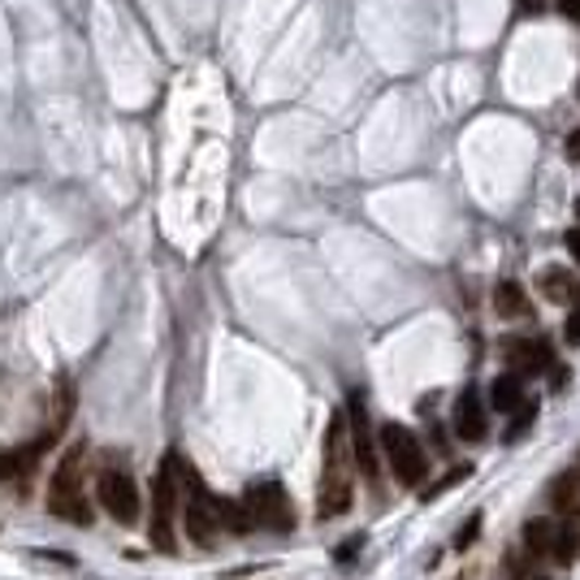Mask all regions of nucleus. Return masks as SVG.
<instances>
[{
    "mask_svg": "<svg viewBox=\"0 0 580 580\" xmlns=\"http://www.w3.org/2000/svg\"><path fill=\"white\" fill-rule=\"evenodd\" d=\"M351 498H355V455H351L347 416L339 412L325 429V464H321V489H317L321 520L347 516Z\"/></svg>",
    "mask_w": 580,
    "mask_h": 580,
    "instance_id": "1",
    "label": "nucleus"
},
{
    "mask_svg": "<svg viewBox=\"0 0 580 580\" xmlns=\"http://www.w3.org/2000/svg\"><path fill=\"white\" fill-rule=\"evenodd\" d=\"M182 516V455H165L152 485V542L156 551H174V520Z\"/></svg>",
    "mask_w": 580,
    "mask_h": 580,
    "instance_id": "2",
    "label": "nucleus"
},
{
    "mask_svg": "<svg viewBox=\"0 0 580 580\" xmlns=\"http://www.w3.org/2000/svg\"><path fill=\"white\" fill-rule=\"evenodd\" d=\"M182 524L187 537L200 546H213L222 533V511H217V494H209V485L200 481V472L182 460Z\"/></svg>",
    "mask_w": 580,
    "mask_h": 580,
    "instance_id": "3",
    "label": "nucleus"
},
{
    "mask_svg": "<svg viewBox=\"0 0 580 580\" xmlns=\"http://www.w3.org/2000/svg\"><path fill=\"white\" fill-rule=\"evenodd\" d=\"M381 451H386V464H390L399 485L416 489V485L429 476V455H425L421 438H416L407 425H394V421L381 425Z\"/></svg>",
    "mask_w": 580,
    "mask_h": 580,
    "instance_id": "4",
    "label": "nucleus"
},
{
    "mask_svg": "<svg viewBox=\"0 0 580 580\" xmlns=\"http://www.w3.org/2000/svg\"><path fill=\"white\" fill-rule=\"evenodd\" d=\"M48 507L57 520H74V524H92V507L83 498V447L70 451L57 472H52V485H48Z\"/></svg>",
    "mask_w": 580,
    "mask_h": 580,
    "instance_id": "5",
    "label": "nucleus"
},
{
    "mask_svg": "<svg viewBox=\"0 0 580 580\" xmlns=\"http://www.w3.org/2000/svg\"><path fill=\"white\" fill-rule=\"evenodd\" d=\"M242 511H247L251 529H273V533L295 529L291 494H286L277 481H260V485H251V489H247V498H242Z\"/></svg>",
    "mask_w": 580,
    "mask_h": 580,
    "instance_id": "6",
    "label": "nucleus"
},
{
    "mask_svg": "<svg viewBox=\"0 0 580 580\" xmlns=\"http://www.w3.org/2000/svg\"><path fill=\"white\" fill-rule=\"evenodd\" d=\"M96 498H100V507L114 516L117 524H139V516H143V502H139V485H134V476L126 472V467H105L100 476H96Z\"/></svg>",
    "mask_w": 580,
    "mask_h": 580,
    "instance_id": "7",
    "label": "nucleus"
},
{
    "mask_svg": "<svg viewBox=\"0 0 580 580\" xmlns=\"http://www.w3.org/2000/svg\"><path fill=\"white\" fill-rule=\"evenodd\" d=\"M455 434L464 442H481L485 438V407H481V399L472 390H464L460 403H455Z\"/></svg>",
    "mask_w": 580,
    "mask_h": 580,
    "instance_id": "8",
    "label": "nucleus"
},
{
    "mask_svg": "<svg viewBox=\"0 0 580 580\" xmlns=\"http://www.w3.org/2000/svg\"><path fill=\"white\" fill-rule=\"evenodd\" d=\"M511 355V368H516V377L520 372H542L546 364H551V347L546 343H533V339H520V343H511L507 347Z\"/></svg>",
    "mask_w": 580,
    "mask_h": 580,
    "instance_id": "9",
    "label": "nucleus"
},
{
    "mask_svg": "<svg viewBox=\"0 0 580 580\" xmlns=\"http://www.w3.org/2000/svg\"><path fill=\"white\" fill-rule=\"evenodd\" d=\"M542 291H546V299H555V304H568V308H577L580 304V282L568 269H546V273H542Z\"/></svg>",
    "mask_w": 580,
    "mask_h": 580,
    "instance_id": "10",
    "label": "nucleus"
},
{
    "mask_svg": "<svg viewBox=\"0 0 580 580\" xmlns=\"http://www.w3.org/2000/svg\"><path fill=\"white\" fill-rule=\"evenodd\" d=\"M551 502L577 520V516H580V464L568 467V472H564V476L551 485Z\"/></svg>",
    "mask_w": 580,
    "mask_h": 580,
    "instance_id": "11",
    "label": "nucleus"
},
{
    "mask_svg": "<svg viewBox=\"0 0 580 580\" xmlns=\"http://www.w3.org/2000/svg\"><path fill=\"white\" fill-rule=\"evenodd\" d=\"M489 399H494V407H498V412H516V407L524 403V394H520V377H516V372H507V377H494V386H489Z\"/></svg>",
    "mask_w": 580,
    "mask_h": 580,
    "instance_id": "12",
    "label": "nucleus"
},
{
    "mask_svg": "<svg viewBox=\"0 0 580 580\" xmlns=\"http://www.w3.org/2000/svg\"><path fill=\"white\" fill-rule=\"evenodd\" d=\"M494 308H498V317H524L529 312V299H524V291L516 282H502L494 291Z\"/></svg>",
    "mask_w": 580,
    "mask_h": 580,
    "instance_id": "13",
    "label": "nucleus"
},
{
    "mask_svg": "<svg viewBox=\"0 0 580 580\" xmlns=\"http://www.w3.org/2000/svg\"><path fill=\"white\" fill-rule=\"evenodd\" d=\"M555 546V524L551 520H529L524 524V551L529 555H551Z\"/></svg>",
    "mask_w": 580,
    "mask_h": 580,
    "instance_id": "14",
    "label": "nucleus"
},
{
    "mask_svg": "<svg viewBox=\"0 0 580 580\" xmlns=\"http://www.w3.org/2000/svg\"><path fill=\"white\" fill-rule=\"evenodd\" d=\"M39 455V447H31V451H0V481H13L17 472H26V464Z\"/></svg>",
    "mask_w": 580,
    "mask_h": 580,
    "instance_id": "15",
    "label": "nucleus"
},
{
    "mask_svg": "<svg viewBox=\"0 0 580 580\" xmlns=\"http://www.w3.org/2000/svg\"><path fill=\"white\" fill-rule=\"evenodd\" d=\"M564 339H568L572 347H577V343H580V304H577V308H572V312H568V325H564Z\"/></svg>",
    "mask_w": 580,
    "mask_h": 580,
    "instance_id": "16",
    "label": "nucleus"
},
{
    "mask_svg": "<svg viewBox=\"0 0 580 580\" xmlns=\"http://www.w3.org/2000/svg\"><path fill=\"white\" fill-rule=\"evenodd\" d=\"M476 529H481V520H467V529H460V533H455V546H460V551H464V546H472Z\"/></svg>",
    "mask_w": 580,
    "mask_h": 580,
    "instance_id": "17",
    "label": "nucleus"
},
{
    "mask_svg": "<svg viewBox=\"0 0 580 580\" xmlns=\"http://www.w3.org/2000/svg\"><path fill=\"white\" fill-rule=\"evenodd\" d=\"M564 152H568V161H572V165H580V130H572V134H568Z\"/></svg>",
    "mask_w": 580,
    "mask_h": 580,
    "instance_id": "18",
    "label": "nucleus"
},
{
    "mask_svg": "<svg viewBox=\"0 0 580 580\" xmlns=\"http://www.w3.org/2000/svg\"><path fill=\"white\" fill-rule=\"evenodd\" d=\"M564 242H568V251L577 256V264H580V230H568L564 234Z\"/></svg>",
    "mask_w": 580,
    "mask_h": 580,
    "instance_id": "19",
    "label": "nucleus"
},
{
    "mask_svg": "<svg viewBox=\"0 0 580 580\" xmlns=\"http://www.w3.org/2000/svg\"><path fill=\"white\" fill-rule=\"evenodd\" d=\"M559 9H564L568 17H577V22H580V0H559Z\"/></svg>",
    "mask_w": 580,
    "mask_h": 580,
    "instance_id": "20",
    "label": "nucleus"
},
{
    "mask_svg": "<svg viewBox=\"0 0 580 580\" xmlns=\"http://www.w3.org/2000/svg\"><path fill=\"white\" fill-rule=\"evenodd\" d=\"M577 217H580V200H577ZM577 230H580V226H577Z\"/></svg>",
    "mask_w": 580,
    "mask_h": 580,
    "instance_id": "21",
    "label": "nucleus"
},
{
    "mask_svg": "<svg viewBox=\"0 0 580 580\" xmlns=\"http://www.w3.org/2000/svg\"><path fill=\"white\" fill-rule=\"evenodd\" d=\"M533 580H551V577H533Z\"/></svg>",
    "mask_w": 580,
    "mask_h": 580,
    "instance_id": "22",
    "label": "nucleus"
}]
</instances>
